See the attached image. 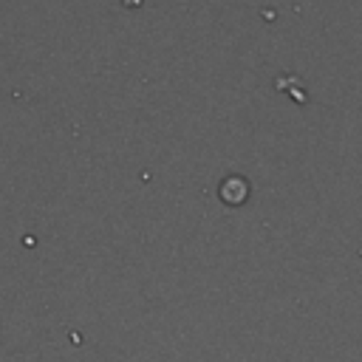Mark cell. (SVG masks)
I'll list each match as a JSON object with an SVG mask.
<instances>
[]
</instances>
